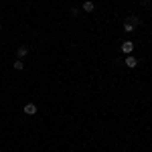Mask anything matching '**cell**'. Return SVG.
Masks as SVG:
<instances>
[{
    "mask_svg": "<svg viewBox=\"0 0 152 152\" xmlns=\"http://www.w3.org/2000/svg\"><path fill=\"white\" fill-rule=\"evenodd\" d=\"M122 31H124L126 35H132V33H136L138 28H136V26H132L130 23H126V20H124V24H122Z\"/></svg>",
    "mask_w": 152,
    "mask_h": 152,
    "instance_id": "obj_6",
    "label": "cell"
},
{
    "mask_svg": "<svg viewBox=\"0 0 152 152\" xmlns=\"http://www.w3.org/2000/svg\"><path fill=\"white\" fill-rule=\"evenodd\" d=\"M150 2H152V0H140V4H142V6H148Z\"/></svg>",
    "mask_w": 152,
    "mask_h": 152,
    "instance_id": "obj_10",
    "label": "cell"
},
{
    "mask_svg": "<svg viewBox=\"0 0 152 152\" xmlns=\"http://www.w3.org/2000/svg\"><path fill=\"white\" fill-rule=\"evenodd\" d=\"M134 49H136V43H134L132 39H126V41L120 43V53H124V55H132Z\"/></svg>",
    "mask_w": 152,
    "mask_h": 152,
    "instance_id": "obj_1",
    "label": "cell"
},
{
    "mask_svg": "<svg viewBox=\"0 0 152 152\" xmlns=\"http://www.w3.org/2000/svg\"><path fill=\"white\" fill-rule=\"evenodd\" d=\"M0 31H2V24H0Z\"/></svg>",
    "mask_w": 152,
    "mask_h": 152,
    "instance_id": "obj_11",
    "label": "cell"
},
{
    "mask_svg": "<svg viewBox=\"0 0 152 152\" xmlns=\"http://www.w3.org/2000/svg\"><path fill=\"white\" fill-rule=\"evenodd\" d=\"M23 114H24L26 118L37 116V114H39V107H37V104H35V102H28V104H24V105H23Z\"/></svg>",
    "mask_w": 152,
    "mask_h": 152,
    "instance_id": "obj_2",
    "label": "cell"
},
{
    "mask_svg": "<svg viewBox=\"0 0 152 152\" xmlns=\"http://www.w3.org/2000/svg\"><path fill=\"white\" fill-rule=\"evenodd\" d=\"M12 69H14V71H23V69H24L23 59H16V61H12Z\"/></svg>",
    "mask_w": 152,
    "mask_h": 152,
    "instance_id": "obj_8",
    "label": "cell"
},
{
    "mask_svg": "<svg viewBox=\"0 0 152 152\" xmlns=\"http://www.w3.org/2000/svg\"><path fill=\"white\" fill-rule=\"evenodd\" d=\"M126 23H130L132 26H136V28H138V26H140V16H136V14H130L128 18H126Z\"/></svg>",
    "mask_w": 152,
    "mask_h": 152,
    "instance_id": "obj_5",
    "label": "cell"
},
{
    "mask_svg": "<svg viewBox=\"0 0 152 152\" xmlns=\"http://www.w3.org/2000/svg\"><path fill=\"white\" fill-rule=\"evenodd\" d=\"M69 12H71V16H79L81 8H79V6H71V8H69Z\"/></svg>",
    "mask_w": 152,
    "mask_h": 152,
    "instance_id": "obj_9",
    "label": "cell"
},
{
    "mask_svg": "<svg viewBox=\"0 0 152 152\" xmlns=\"http://www.w3.org/2000/svg\"><path fill=\"white\" fill-rule=\"evenodd\" d=\"M28 55V45H18L16 47V59H24Z\"/></svg>",
    "mask_w": 152,
    "mask_h": 152,
    "instance_id": "obj_4",
    "label": "cell"
},
{
    "mask_svg": "<svg viewBox=\"0 0 152 152\" xmlns=\"http://www.w3.org/2000/svg\"><path fill=\"white\" fill-rule=\"evenodd\" d=\"M138 63H140V59L134 57V55H126L124 57V67H128V69H136Z\"/></svg>",
    "mask_w": 152,
    "mask_h": 152,
    "instance_id": "obj_3",
    "label": "cell"
},
{
    "mask_svg": "<svg viewBox=\"0 0 152 152\" xmlns=\"http://www.w3.org/2000/svg\"><path fill=\"white\" fill-rule=\"evenodd\" d=\"M95 10V2L94 0H85L83 2V12H94Z\"/></svg>",
    "mask_w": 152,
    "mask_h": 152,
    "instance_id": "obj_7",
    "label": "cell"
}]
</instances>
